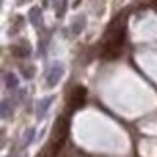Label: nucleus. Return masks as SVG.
Here are the masks:
<instances>
[{
	"label": "nucleus",
	"mask_w": 157,
	"mask_h": 157,
	"mask_svg": "<svg viewBox=\"0 0 157 157\" xmlns=\"http://www.w3.org/2000/svg\"><path fill=\"white\" fill-rule=\"evenodd\" d=\"M34 135H36V130L34 128H29L27 133H25V137H24V145H29V144L32 142V139H34Z\"/></svg>",
	"instance_id": "9d476101"
},
{
	"label": "nucleus",
	"mask_w": 157,
	"mask_h": 157,
	"mask_svg": "<svg viewBox=\"0 0 157 157\" xmlns=\"http://www.w3.org/2000/svg\"><path fill=\"white\" fill-rule=\"evenodd\" d=\"M85 24H86V17H85V15L76 17V21L73 22V32H75V34H79V32L85 29Z\"/></svg>",
	"instance_id": "6e6552de"
},
{
	"label": "nucleus",
	"mask_w": 157,
	"mask_h": 157,
	"mask_svg": "<svg viewBox=\"0 0 157 157\" xmlns=\"http://www.w3.org/2000/svg\"><path fill=\"white\" fill-rule=\"evenodd\" d=\"M152 2H154V4H155V7H157V0H152Z\"/></svg>",
	"instance_id": "ddd939ff"
},
{
	"label": "nucleus",
	"mask_w": 157,
	"mask_h": 157,
	"mask_svg": "<svg viewBox=\"0 0 157 157\" xmlns=\"http://www.w3.org/2000/svg\"><path fill=\"white\" fill-rule=\"evenodd\" d=\"M64 10H66V0H61V5H59V9H58V17H61V15L64 14Z\"/></svg>",
	"instance_id": "f8f14e48"
},
{
	"label": "nucleus",
	"mask_w": 157,
	"mask_h": 157,
	"mask_svg": "<svg viewBox=\"0 0 157 157\" xmlns=\"http://www.w3.org/2000/svg\"><path fill=\"white\" fill-rule=\"evenodd\" d=\"M63 73H64V68H63L61 63H52L51 66H49V71H48V78H46V81H48V86L49 88H54L56 85L59 83V79H61Z\"/></svg>",
	"instance_id": "f03ea898"
},
{
	"label": "nucleus",
	"mask_w": 157,
	"mask_h": 157,
	"mask_svg": "<svg viewBox=\"0 0 157 157\" xmlns=\"http://www.w3.org/2000/svg\"><path fill=\"white\" fill-rule=\"evenodd\" d=\"M4 83H5V86H7L9 90H15L19 86V79H17V76H15L14 73H5L4 75Z\"/></svg>",
	"instance_id": "0eeeda50"
},
{
	"label": "nucleus",
	"mask_w": 157,
	"mask_h": 157,
	"mask_svg": "<svg viewBox=\"0 0 157 157\" xmlns=\"http://www.w3.org/2000/svg\"><path fill=\"white\" fill-rule=\"evenodd\" d=\"M12 105L9 100H2V118H9V117H12Z\"/></svg>",
	"instance_id": "1a4fd4ad"
},
{
	"label": "nucleus",
	"mask_w": 157,
	"mask_h": 157,
	"mask_svg": "<svg viewBox=\"0 0 157 157\" xmlns=\"http://www.w3.org/2000/svg\"><path fill=\"white\" fill-rule=\"evenodd\" d=\"M69 130V117H59L54 123V132H52V155H58L61 147L64 145L66 137H68Z\"/></svg>",
	"instance_id": "f257e3e1"
},
{
	"label": "nucleus",
	"mask_w": 157,
	"mask_h": 157,
	"mask_svg": "<svg viewBox=\"0 0 157 157\" xmlns=\"http://www.w3.org/2000/svg\"><path fill=\"white\" fill-rule=\"evenodd\" d=\"M86 95H88V91H86L85 86H76V88H73L71 96H69V103H71L73 110H79L85 105Z\"/></svg>",
	"instance_id": "7ed1b4c3"
},
{
	"label": "nucleus",
	"mask_w": 157,
	"mask_h": 157,
	"mask_svg": "<svg viewBox=\"0 0 157 157\" xmlns=\"http://www.w3.org/2000/svg\"><path fill=\"white\" fill-rule=\"evenodd\" d=\"M29 19H31L32 25L41 27L42 25V10L39 7H32L31 10H29Z\"/></svg>",
	"instance_id": "423d86ee"
},
{
	"label": "nucleus",
	"mask_w": 157,
	"mask_h": 157,
	"mask_svg": "<svg viewBox=\"0 0 157 157\" xmlns=\"http://www.w3.org/2000/svg\"><path fill=\"white\" fill-rule=\"evenodd\" d=\"M12 54L17 56V58H27L29 54H31V46L27 44V42H21V44H14L10 48Z\"/></svg>",
	"instance_id": "39448f33"
},
{
	"label": "nucleus",
	"mask_w": 157,
	"mask_h": 157,
	"mask_svg": "<svg viewBox=\"0 0 157 157\" xmlns=\"http://www.w3.org/2000/svg\"><path fill=\"white\" fill-rule=\"evenodd\" d=\"M52 101H54V96H46V98H42L39 103H36V113H37L39 118H42V117L46 115V112L49 110V106H51Z\"/></svg>",
	"instance_id": "20e7f679"
},
{
	"label": "nucleus",
	"mask_w": 157,
	"mask_h": 157,
	"mask_svg": "<svg viewBox=\"0 0 157 157\" xmlns=\"http://www.w3.org/2000/svg\"><path fill=\"white\" fill-rule=\"evenodd\" d=\"M34 66H27V68H22V75H24V78L31 79L32 76H34Z\"/></svg>",
	"instance_id": "9b49d317"
}]
</instances>
